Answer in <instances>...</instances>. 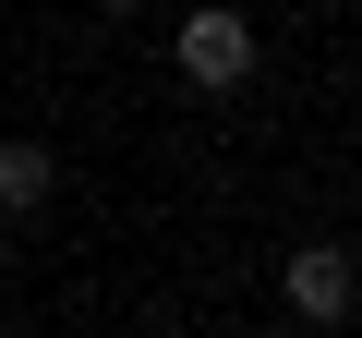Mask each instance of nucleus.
<instances>
[{
	"label": "nucleus",
	"mask_w": 362,
	"mask_h": 338,
	"mask_svg": "<svg viewBox=\"0 0 362 338\" xmlns=\"http://www.w3.org/2000/svg\"><path fill=\"white\" fill-rule=\"evenodd\" d=\"M169 61H181V85L230 97V85H254V61H266V49H254V25L230 13V0H206V13H194V25L169 37Z\"/></svg>",
	"instance_id": "nucleus-1"
},
{
	"label": "nucleus",
	"mask_w": 362,
	"mask_h": 338,
	"mask_svg": "<svg viewBox=\"0 0 362 338\" xmlns=\"http://www.w3.org/2000/svg\"><path fill=\"white\" fill-rule=\"evenodd\" d=\"M49 182H61L49 145H0V218H37V206H49Z\"/></svg>",
	"instance_id": "nucleus-3"
},
{
	"label": "nucleus",
	"mask_w": 362,
	"mask_h": 338,
	"mask_svg": "<svg viewBox=\"0 0 362 338\" xmlns=\"http://www.w3.org/2000/svg\"><path fill=\"white\" fill-rule=\"evenodd\" d=\"M350 302H362V278H350V242H302V254H290V314H302V326H338Z\"/></svg>",
	"instance_id": "nucleus-2"
},
{
	"label": "nucleus",
	"mask_w": 362,
	"mask_h": 338,
	"mask_svg": "<svg viewBox=\"0 0 362 338\" xmlns=\"http://www.w3.org/2000/svg\"><path fill=\"white\" fill-rule=\"evenodd\" d=\"M97 13H133V0H97Z\"/></svg>",
	"instance_id": "nucleus-4"
}]
</instances>
